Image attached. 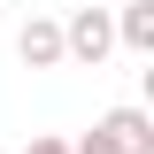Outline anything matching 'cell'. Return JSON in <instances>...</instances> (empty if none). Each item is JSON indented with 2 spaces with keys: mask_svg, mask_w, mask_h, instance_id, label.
I'll return each mask as SVG.
<instances>
[{
  "mask_svg": "<svg viewBox=\"0 0 154 154\" xmlns=\"http://www.w3.org/2000/svg\"><path fill=\"white\" fill-rule=\"evenodd\" d=\"M100 131L116 139V154H154V116H146V108H131V100L100 116Z\"/></svg>",
  "mask_w": 154,
  "mask_h": 154,
  "instance_id": "obj_3",
  "label": "cell"
},
{
  "mask_svg": "<svg viewBox=\"0 0 154 154\" xmlns=\"http://www.w3.org/2000/svg\"><path fill=\"white\" fill-rule=\"evenodd\" d=\"M16 54H23V69H62V23L54 16H31L16 31Z\"/></svg>",
  "mask_w": 154,
  "mask_h": 154,
  "instance_id": "obj_2",
  "label": "cell"
},
{
  "mask_svg": "<svg viewBox=\"0 0 154 154\" xmlns=\"http://www.w3.org/2000/svg\"><path fill=\"white\" fill-rule=\"evenodd\" d=\"M16 154H69V139H31V146H16Z\"/></svg>",
  "mask_w": 154,
  "mask_h": 154,
  "instance_id": "obj_5",
  "label": "cell"
},
{
  "mask_svg": "<svg viewBox=\"0 0 154 154\" xmlns=\"http://www.w3.org/2000/svg\"><path fill=\"white\" fill-rule=\"evenodd\" d=\"M108 54H116V23H108V8H77V16L62 23V62L100 69Z\"/></svg>",
  "mask_w": 154,
  "mask_h": 154,
  "instance_id": "obj_1",
  "label": "cell"
},
{
  "mask_svg": "<svg viewBox=\"0 0 154 154\" xmlns=\"http://www.w3.org/2000/svg\"><path fill=\"white\" fill-rule=\"evenodd\" d=\"M108 23H116V46H131V54H154V0H123Z\"/></svg>",
  "mask_w": 154,
  "mask_h": 154,
  "instance_id": "obj_4",
  "label": "cell"
}]
</instances>
